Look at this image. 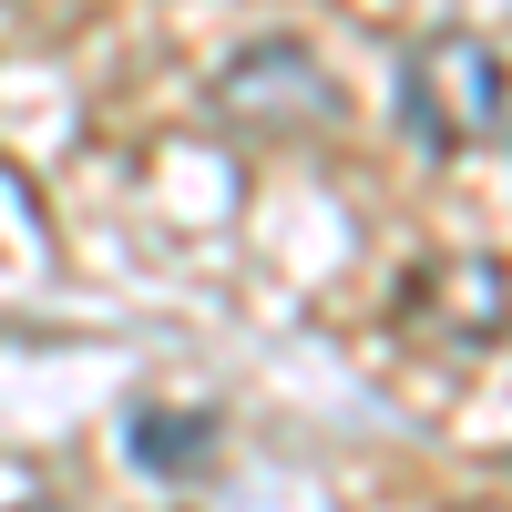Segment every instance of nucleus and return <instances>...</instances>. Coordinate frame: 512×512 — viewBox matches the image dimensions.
<instances>
[{
	"mask_svg": "<svg viewBox=\"0 0 512 512\" xmlns=\"http://www.w3.org/2000/svg\"><path fill=\"white\" fill-rule=\"evenodd\" d=\"M123 451H134L144 472H205V461H216V420H205V410H164V400H144L134 420H123Z\"/></svg>",
	"mask_w": 512,
	"mask_h": 512,
	"instance_id": "nucleus-2",
	"label": "nucleus"
},
{
	"mask_svg": "<svg viewBox=\"0 0 512 512\" xmlns=\"http://www.w3.org/2000/svg\"><path fill=\"white\" fill-rule=\"evenodd\" d=\"M502 52L482 31H431L420 52L400 62V123L431 154H461V144H482L492 123H502Z\"/></svg>",
	"mask_w": 512,
	"mask_h": 512,
	"instance_id": "nucleus-1",
	"label": "nucleus"
}]
</instances>
